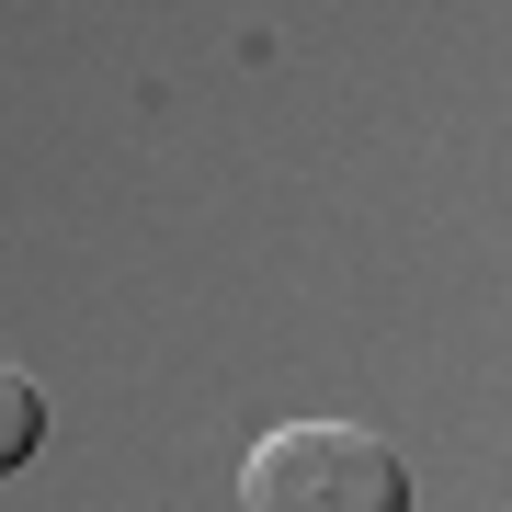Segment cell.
<instances>
[{
  "instance_id": "obj_1",
  "label": "cell",
  "mask_w": 512,
  "mask_h": 512,
  "mask_svg": "<svg viewBox=\"0 0 512 512\" xmlns=\"http://www.w3.org/2000/svg\"><path fill=\"white\" fill-rule=\"evenodd\" d=\"M239 512H410V467L365 421H274L239 456Z\"/></svg>"
},
{
  "instance_id": "obj_2",
  "label": "cell",
  "mask_w": 512,
  "mask_h": 512,
  "mask_svg": "<svg viewBox=\"0 0 512 512\" xmlns=\"http://www.w3.org/2000/svg\"><path fill=\"white\" fill-rule=\"evenodd\" d=\"M35 444H46V387L23 376L12 353H0V478H12L23 456H35Z\"/></svg>"
}]
</instances>
